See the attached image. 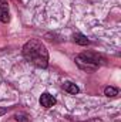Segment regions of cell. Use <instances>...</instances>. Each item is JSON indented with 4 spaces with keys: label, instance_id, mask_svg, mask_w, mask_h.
<instances>
[{
    "label": "cell",
    "instance_id": "ba28073f",
    "mask_svg": "<svg viewBox=\"0 0 121 122\" xmlns=\"http://www.w3.org/2000/svg\"><path fill=\"white\" fill-rule=\"evenodd\" d=\"M14 118H16V121H19V122H29V118H27L26 114H17Z\"/></svg>",
    "mask_w": 121,
    "mask_h": 122
},
{
    "label": "cell",
    "instance_id": "52a82bcc",
    "mask_svg": "<svg viewBox=\"0 0 121 122\" xmlns=\"http://www.w3.org/2000/svg\"><path fill=\"white\" fill-rule=\"evenodd\" d=\"M104 94H105L107 97H116V95H118V90H117L116 87H107V88L104 90Z\"/></svg>",
    "mask_w": 121,
    "mask_h": 122
},
{
    "label": "cell",
    "instance_id": "9c48e42d",
    "mask_svg": "<svg viewBox=\"0 0 121 122\" xmlns=\"http://www.w3.org/2000/svg\"><path fill=\"white\" fill-rule=\"evenodd\" d=\"M83 122H103V121L98 119V118H93V119H87V121H83Z\"/></svg>",
    "mask_w": 121,
    "mask_h": 122
},
{
    "label": "cell",
    "instance_id": "3957f363",
    "mask_svg": "<svg viewBox=\"0 0 121 122\" xmlns=\"http://www.w3.org/2000/svg\"><path fill=\"white\" fill-rule=\"evenodd\" d=\"M0 21L1 23L10 21V11H9L7 0H0Z\"/></svg>",
    "mask_w": 121,
    "mask_h": 122
},
{
    "label": "cell",
    "instance_id": "7a4b0ae2",
    "mask_svg": "<svg viewBox=\"0 0 121 122\" xmlns=\"http://www.w3.org/2000/svg\"><path fill=\"white\" fill-rule=\"evenodd\" d=\"M76 62L81 70L93 72L100 67V57L94 53H81L76 57Z\"/></svg>",
    "mask_w": 121,
    "mask_h": 122
},
{
    "label": "cell",
    "instance_id": "30bf717a",
    "mask_svg": "<svg viewBox=\"0 0 121 122\" xmlns=\"http://www.w3.org/2000/svg\"><path fill=\"white\" fill-rule=\"evenodd\" d=\"M7 112V109H4V108H0V115H3V114H6Z\"/></svg>",
    "mask_w": 121,
    "mask_h": 122
},
{
    "label": "cell",
    "instance_id": "277c9868",
    "mask_svg": "<svg viewBox=\"0 0 121 122\" xmlns=\"http://www.w3.org/2000/svg\"><path fill=\"white\" fill-rule=\"evenodd\" d=\"M40 105L44 107V108H51V107L56 105V98L53 95H50L49 92H44L40 97Z\"/></svg>",
    "mask_w": 121,
    "mask_h": 122
},
{
    "label": "cell",
    "instance_id": "8992f818",
    "mask_svg": "<svg viewBox=\"0 0 121 122\" xmlns=\"http://www.w3.org/2000/svg\"><path fill=\"white\" fill-rule=\"evenodd\" d=\"M74 41H76L77 44H80V46H88V44H90V40H88L84 34H80V33L74 34Z\"/></svg>",
    "mask_w": 121,
    "mask_h": 122
},
{
    "label": "cell",
    "instance_id": "6da1fadb",
    "mask_svg": "<svg viewBox=\"0 0 121 122\" xmlns=\"http://www.w3.org/2000/svg\"><path fill=\"white\" fill-rule=\"evenodd\" d=\"M23 56L29 62L38 68H47L49 65V51L46 46L37 38H33L23 46Z\"/></svg>",
    "mask_w": 121,
    "mask_h": 122
},
{
    "label": "cell",
    "instance_id": "5b68a950",
    "mask_svg": "<svg viewBox=\"0 0 121 122\" xmlns=\"http://www.w3.org/2000/svg\"><path fill=\"white\" fill-rule=\"evenodd\" d=\"M63 90L67 91L68 94H73V95L78 94V91H80V88H78L76 84H73V82H64V84H63Z\"/></svg>",
    "mask_w": 121,
    "mask_h": 122
}]
</instances>
